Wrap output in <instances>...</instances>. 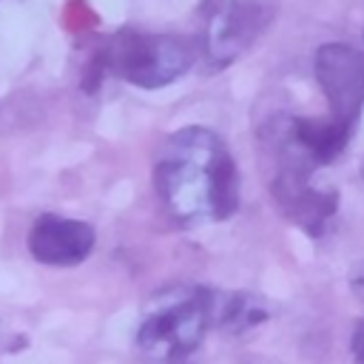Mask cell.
Returning <instances> with one entry per match:
<instances>
[{
	"instance_id": "30bf717a",
	"label": "cell",
	"mask_w": 364,
	"mask_h": 364,
	"mask_svg": "<svg viewBox=\"0 0 364 364\" xmlns=\"http://www.w3.org/2000/svg\"><path fill=\"white\" fill-rule=\"evenodd\" d=\"M350 293L358 301H364V262H358V264L350 267Z\"/></svg>"
},
{
	"instance_id": "7a4b0ae2",
	"label": "cell",
	"mask_w": 364,
	"mask_h": 364,
	"mask_svg": "<svg viewBox=\"0 0 364 364\" xmlns=\"http://www.w3.org/2000/svg\"><path fill=\"white\" fill-rule=\"evenodd\" d=\"M216 327V290L173 284L154 293L136 324V350L148 364H185Z\"/></svg>"
},
{
	"instance_id": "8992f818",
	"label": "cell",
	"mask_w": 364,
	"mask_h": 364,
	"mask_svg": "<svg viewBox=\"0 0 364 364\" xmlns=\"http://www.w3.org/2000/svg\"><path fill=\"white\" fill-rule=\"evenodd\" d=\"M313 74L327 97V119L353 139L364 111V54L347 43H324L313 57Z\"/></svg>"
},
{
	"instance_id": "3957f363",
	"label": "cell",
	"mask_w": 364,
	"mask_h": 364,
	"mask_svg": "<svg viewBox=\"0 0 364 364\" xmlns=\"http://www.w3.org/2000/svg\"><path fill=\"white\" fill-rule=\"evenodd\" d=\"M193 60H196V48L182 34L119 28L102 43L91 68L97 77L108 74L128 85L154 91L185 77Z\"/></svg>"
},
{
	"instance_id": "5b68a950",
	"label": "cell",
	"mask_w": 364,
	"mask_h": 364,
	"mask_svg": "<svg viewBox=\"0 0 364 364\" xmlns=\"http://www.w3.org/2000/svg\"><path fill=\"white\" fill-rule=\"evenodd\" d=\"M273 0H205L202 6V51L210 68L236 63L270 26Z\"/></svg>"
},
{
	"instance_id": "277c9868",
	"label": "cell",
	"mask_w": 364,
	"mask_h": 364,
	"mask_svg": "<svg viewBox=\"0 0 364 364\" xmlns=\"http://www.w3.org/2000/svg\"><path fill=\"white\" fill-rule=\"evenodd\" d=\"M267 142L276 156V168L270 176V196L279 213L293 222L307 236L327 233L336 210H338V191L313 185V173L318 171L304 151L293 142L284 119L267 128Z\"/></svg>"
},
{
	"instance_id": "9c48e42d",
	"label": "cell",
	"mask_w": 364,
	"mask_h": 364,
	"mask_svg": "<svg viewBox=\"0 0 364 364\" xmlns=\"http://www.w3.org/2000/svg\"><path fill=\"white\" fill-rule=\"evenodd\" d=\"M350 353H353V364H364V318L353 327V336H350Z\"/></svg>"
},
{
	"instance_id": "ba28073f",
	"label": "cell",
	"mask_w": 364,
	"mask_h": 364,
	"mask_svg": "<svg viewBox=\"0 0 364 364\" xmlns=\"http://www.w3.org/2000/svg\"><path fill=\"white\" fill-rule=\"evenodd\" d=\"M264 321H267V307L259 296L216 290V330L239 336Z\"/></svg>"
},
{
	"instance_id": "52a82bcc",
	"label": "cell",
	"mask_w": 364,
	"mask_h": 364,
	"mask_svg": "<svg viewBox=\"0 0 364 364\" xmlns=\"http://www.w3.org/2000/svg\"><path fill=\"white\" fill-rule=\"evenodd\" d=\"M97 245V230L82 219H68L60 213H40L26 236V247L34 262L48 267H74L91 256Z\"/></svg>"
},
{
	"instance_id": "8fae6325",
	"label": "cell",
	"mask_w": 364,
	"mask_h": 364,
	"mask_svg": "<svg viewBox=\"0 0 364 364\" xmlns=\"http://www.w3.org/2000/svg\"><path fill=\"white\" fill-rule=\"evenodd\" d=\"M361 176H364V168H361Z\"/></svg>"
},
{
	"instance_id": "6da1fadb",
	"label": "cell",
	"mask_w": 364,
	"mask_h": 364,
	"mask_svg": "<svg viewBox=\"0 0 364 364\" xmlns=\"http://www.w3.org/2000/svg\"><path fill=\"white\" fill-rule=\"evenodd\" d=\"M154 191L179 228L225 222L239 210V168L216 131L188 125L162 142Z\"/></svg>"
}]
</instances>
